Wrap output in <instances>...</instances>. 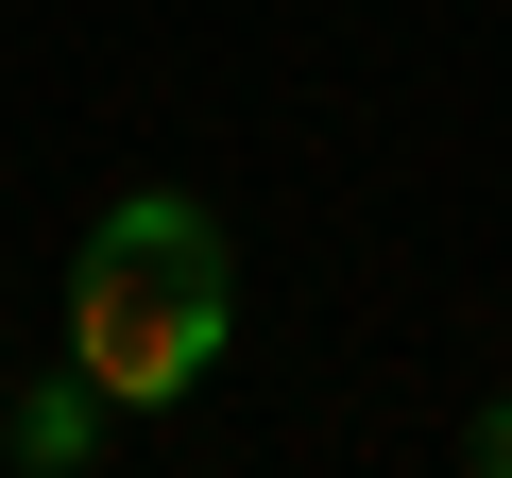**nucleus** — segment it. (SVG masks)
<instances>
[{"mask_svg": "<svg viewBox=\"0 0 512 478\" xmlns=\"http://www.w3.org/2000/svg\"><path fill=\"white\" fill-rule=\"evenodd\" d=\"M222 325H239L222 222L188 188H120L69 257V376H103V410H171V393H205Z\"/></svg>", "mask_w": 512, "mask_h": 478, "instance_id": "obj_1", "label": "nucleus"}, {"mask_svg": "<svg viewBox=\"0 0 512 478\" xmlns=\"http://www.w3.org/2000/svg\"><path fill=\"white\" fill-rule=\"evenodd\" d=\"M18 461H86L103 444V376H52V393H18V427H0Z\"/></svg>", "mask_w": 512, "mask_h": 478, "instance_id": "obj_2", "label": "nucleus"}, {"mask_svg": "<svg viewBox=\"0 0 512 478\" xmlns=\"http://www.w3.org/2000/svg\"><path fill=\"white\" fill-rule=\"evenodd\" d=\"M478 478H512V393H495V410H478Z\"/></svg>", "mask_w": 512, "mask_h": 478, "instance_id": "obj_3", "label": "nucleus"}]
</instances>
